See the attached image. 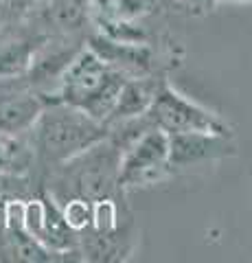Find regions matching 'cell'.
Listing matches in <instances>:
<instances>
[{
    "label": "cell",
    "instance_id": "3",
    "mask_svg": "<svg viewBox=\"0 0 252 263\" xmlns=\"http://www.w3.org/2000/svg\"><path fill=\"white\" fill-rule=\"evenodd\" d=\"M60 167H64L60 184L66 189V193H70V197L101 202L108 200L119 186L121 152L105 136L103 141L72 156Z\"/></svg>",
    "mask_w": 252,
    "mask_h": 263
},
{
    "label": "cell",
    "instance_id": "12",
    "mask_svg": "<svg viewBox=\"0 0 252 263\" xmlns=\"http://www.w3.org/2000/svg\"><path fill=\"white\" fill-rule=\"evenodd\" d=\"M171 3H180V5H200L204 0H171Z\"/></svg>",
    "mask_w": 252,
    "mask_h": 263
},
{
    "label": "cell",
    "instance_id": "6",
    "mask_svg": "<svg viewBox=\"0 0 252 263\" xmlns=\"http://www.w3.org/2000/svg\"><path fill=\"white\" fill-rule=\"evenodd\" d=\"M44 103L33 88L11 86L0 90V134H24L31 132Z\"/></svg>",
    "mask_w": 252,
    "mask_h": 263
},
{
    "label": "cell",
    "instance_id": "8",
    "mask_svg": "<svg viewBox=\"0 0 252 263\" xmlns=\"http://www.w3.org/2000/svg\"><path fill=\"white\" fill-rule=\"evenodd\" d=\"M228 149L226 136L202 134V132H186V134H169V164H193L213 156H222Z\"/></svg>",
    "mask_w": 252,
    "mask_h": 263
},
{
    "label": "cell",
    "instance_id": "4",
    "mask_svg": "<svg viewBox=\"0 0 252 263\" xmlns=\"http://www.w3.org/2000/svg\"><path fill=\"white\" fill-rule=\"evenodd\" d=\"M147 117L156 127L165 129L167 134H186V132H202V134L226 136L228 129L222 121L200 105L191 103L189 99L178 95L171 86L160 84L156 97L147 110Z\"/></svg>",
    "mask_w": 252,
    "mask_h": 263
},
{
    "label": "cell",
    "instance_id": "10",
    "mask_svg": "<svg viewBox=\"0 0 252 263\" xmlns=\"http://www.w3.org/2000/svg\"><path fill=\"white\" fill-rule=\"evenodd\" d=\"M33 141L27 143L20 134H0V174H22L33 160Z\"/></svg>",
    "mask_w": 252,
    "mask_h": 263
},
{
    "label": "cell",
    "instance_id": "1",
    "mask_svg": "<svg viewBox=\"0 0 252 263\" xmlns=\"http://www.w3.org/2000/svg\"><path fill=\"white\" fill-rule=\"evenodd\" d=\"M125 81L127 77L121 70L110 66L92 48L90 51L84 48L62 75L51 103L72 105L94 121L103 123L110 117Z\"/></svg>",
    "mask_w": 252,
    "mask_h": 263
},
{
    "label": "cell",
    "instance_id": "7",
    "mask_svg": "<svg viewBox=\"0 0 252 263\" xmlns=\"http://www.w3.org/2000/svg\"><path fill=\"white\" fill-rule=\"evenodd\" d=\"M88 20V0H44L33 11V22L37 29L46 31V35H68L72 31H79Z\"/></svg>",
    "mask_w": 252,
    "mask_h": 263
},
{
    "label": "cell",
    "instance_id": "2",
    "mask_svg": "<svg viewBox=\"0 0 252 263\" xmlns=\"http://www.w3.org/2000/svg\"><path fill=\"white\" fill-rule=\"evenodd\" d=\"M33 132V147L46 162H66L94 143L108 136V127L72 105L51 103L37 117Z\"/></svg>",
    "mask_w": 252,
    "mask_h": 263
},
{
    "label": "cell",
    "instance_id": "5",
    "mask_svg": "<svg viewBox=\"0 0 252 263\" xmlns=\"http://www.w3.org/2000/svg\"><path fill=\"white\" fill-rule=\"evenodd\" d=\"M167 167H171L169 164V134L151 125L121 156L119 186L149 184L162 178Z\"/></svg>",
    "mask_w": 252,
    "mask_h": 263
},
{
    "label": "cell",
    "instance_id": "9",
    "mask_svg": "<svg viewBox=\"0 0 252 263\" xmlns=\"http://www.w3.org/2000/svg\"><path fill=\"white\" fill-rule=\"evenodd\" d=\"M158 86L160 84L156 79H138V77L127 79L123 84V88H121V95L117 99L114 108H112V112H110V117L103 121L105 127L145 114L149 110L153 97H156Z\"/></svg>",
    "mask_w": 252,
    "mask_h": 263
},
{
    "label": "cell",
    "instance_id": "11",
    "mask_svg": "<svg viewBox=\"0 0 252 263\" xmlns=\"http://www.w3.org/2000/svg\"><path fill=\"white\" fill-rule=\"evenodd\" d=\"M64 217H66L68 226L75 230H84L92 224V206L88 200H81V197H72L64 209Z\"/></svg>",
    "mask_w": 252,
    "mask_h": 263
}]
</instances>
